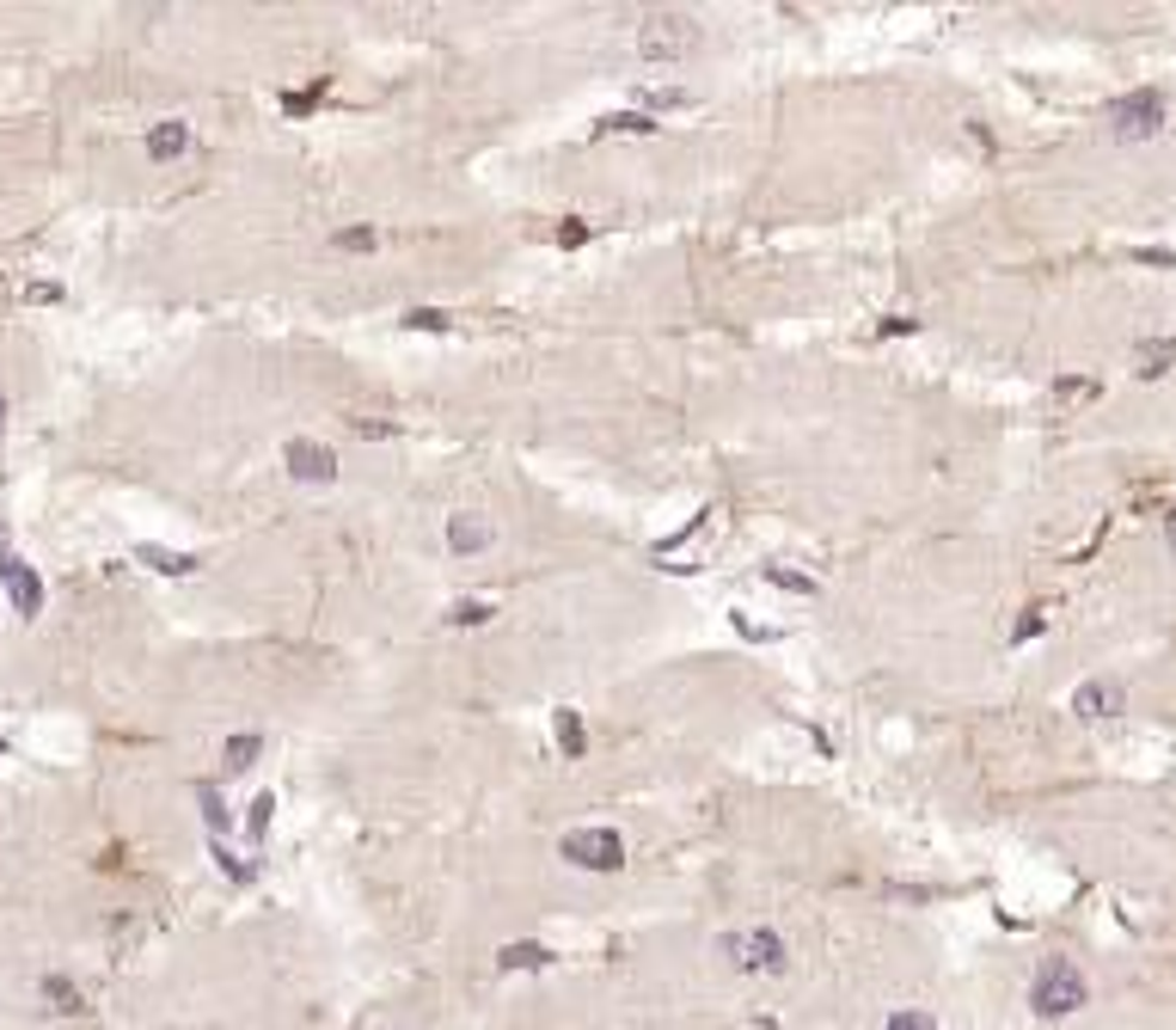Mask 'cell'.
<instances>
[{
	"instance_id": "obj_3",
	"label": "cell",
	"mask_w": 1176,
	"mask_h": 1030,
	"mask_svg": "<svg viewBox=\"0 0 1176 1030\" xmlns=\"http://www.w3.org/2000/svg\"><path fill=\"white\" fill-rule=\"evenodd\" d=\"M1103 117H1110V136L1115 141H1152L1165 123H1171V105H1165V92H1158V86H1140V92H1121Z\"/></svg>"
},
{
	"instance_id": "obj_14",
	"label": "cell",
	"mask_w": 1176,
	"mask_h": 1030,
	"mask_svg": "<svg viewBox=\"0 0 1176 1030\" xmlns=\"http://www.w3.org/2000/svg\"><path fill=\"white\" fill-rule=\"evenodd\" d=\"M1133 362H1140V381H1158V374L1176 362V338H1146L1140 350H1133Z\"/></svg>"
},
{
	"instance_id": "obj_17",
	"label": "cell",
	"mask_w": 1176,
	"mask_h": 1030,
	"mask_svg": "<svg viewBox=\"0 0 1176 1030\" xmlns=\"http://www.w3.org/2000/svg\"><path fill=\"white\" fill-rule=\"evenodd\" d=\"M497 963H503V969H545V963H552V951H545V945H533V939H522V945H503V951H497Z\"/></svg>"
},
{
	"instance_id": "obj_13",
	"label": "cell",
	"mask_w": 1176,
	"mask_h": 1030,
	"mask_svg": "<svg viewBox=\"0 0 1176 1030\" xmlns=\"http://www.w3.org/2000/svg\"><path fill=\"white\" fill-rule=\"evenodd\" d=\"M44 1006L62 1012V1019H74V1012H86V994H80L67 975H44Z\"/></svg>"
},
{
	"instance_id": "obj_16",
	"label": "cell",
	"mask_w": 1176,
	"mask_h": 1030,
	"mask_svg": "<svg viewBox=\"0 0 1176 1030\" xmlns=\"http://www.w3.org/2000/svg\"><path fill=\"white\" fill-rule=\"evenodd\" d=\"M600 130H607V136H655L662 123H655L650 111H613V117H600Z\"/></svg>"
},
{
	"instance_id": "obj_33",
	"label": "cell",
	"mask_w": 1176,
	"mask_h": 1030,
	"mask_svg": "<svg viewBox=\"0 0 1176 1030\" xmlns=\"http://www.w3.org/2000/svg\"><path fill=\"white\" fill-rule=\"evenodd\" d=\"M0 755H6V743H0Z\"/></svg>"
},
{
	"instance_id": "obj_15",
	"label": "cell",
	"mask_w": 1176,
	"mask_h": 1030,
	"mask_svg": "<svg viewBox=\"0 0 1176 1030\" xmlns=\"http://www.w3.org/2000/svg\"><path fill=\"white\" fill-rule=\"evenodd\" d=\"M558 749H564V760H583L588 755V724H583V712H558Z\"/></svg>"
},
{
	"instance_id": "obj_20",
	"label": "cell",
	"mask_w": 1176,
	"mask_h": 1030,
	"mask_svg": "<svg viewBox=\"0 0 1176 1030\" xmlns=\"http://www.w3.org/2000/svg\"><path fill=\"white\" fill-rule=\"evenodd\" d=\"M766 583H773V589H784V595H815V577L784 570V564H766Z\"/></svg>"
},
{
	"instance_id": "obj_29",
	"label": "cell",
	"mask_w": 1176,
	"mask_h": 1030,
	"mask_svg": "<svg viewBox=\"0 0 1176 1030\" xmlns=\"http://www.w3.org/2000/svg\"><path fill=\"white\" fill-rule=\"evenodd\" d=\"M356 436H374V442H387L392 423H381V417H356Z\"/></svg>"
},
{
	"instance_id": "obj_21",
	"label": "cell",
	"mask_w": 1176,
	"mask_h": 1030,
	"mask_svg": "<svg viewBox=\"0 0 1176 1030\" xmlns=\"http://www.w3.org/2000/svg\"><path fill=\"white\" fill-rule=\"evenodd\" d=\"M319 99H326V80H313V86H301V92H282V111H288V117H307Z\"/></svg>"
},
{
	"instance_id": "obj_18",
	"label": "cell",
	"mask_w": 1176,
	"mask_h": 1030,
	"mask_svg": "<svg viewBox=\"0 0 1176 1030\" xmlns=\"http://www.w3.org/2000/svg\"><path fill=\"white\" fill-rule=\"evenodd\" d=\"M381 246V233L368 227V221H356V227H337L331 233V252H374Z\"/></svg>"
},
{
	"instance_id": "obj_12",
	"label": "cell",
	"mask_w": 1176,
	"mask_h": 1030,
	"mask_svg": "<svg viewBox=\"0 0 1176 1030\" xmlns=\"http://www.w3.org/2000/svg\"><path fill=\"white\" fill-rule=\"evenodd\" d=\"M135 558H141L147 570H160V577H191V570H196V558H191V552L153 547V540H141V547H135Z\"/></svg>"
},
{
	"instance_id": "obj_9",
	"label": "cell",
	"mask_w": 1176,
	"mask_h": 1030,
	"mask_svg": "<svg viewBox=\"0 0 1176 1030\" xmlns=\"http://www.w3.org/2000/svg\"><path fill=\"white\" fill-rule=\"evenodd\" d=\"M1072 712L1079 718H1121L1127 712V687L1110 681V675H1091V681L1072 687Z\"/></svg>"
},
{
	"instance_id": "obj_22",
	"label": "cell",
	"mask_w": 1176,
	"mask_h": 1030,
	"mask_svg": "<svg viewBox=\"0 0 1176 1030\" xmlns=\"http://www.w3.org/2000/svg\"><path fill=\"white\" fill-rule=\"evenodd\" d=\"M448 326H454V319H448L442 307H411V313H404V332H448Z\"/></svg>"
},
{
	"instance_id": "obj_24",
	"label": "cell",
	"mask_w": 1176,
	"mask_h": 1030,
	"mask_svg": "<svg viewBox=\"0 0 1176 1030\" xmlns=\"http://www.w3.org/2000/svg\"><path fill=\"white\" fill-rule=\"evenodd\" d=\"M270 816H276V798L263 791V798H252V810H246V834L263 840V834H270Z\"/></svg>"
},
{
	"instance_id": "obj_1",
	"label": "cell",
	"mask_w": 1176,
	"mask_h": 1030,
	"mask_svg": "<svg viewBox=\"0 0 1176 1030\" xmlns=\"http://www.w3.org/2000/svg\"><path fill=\"white\" fill-rule=\"evenodd\" d=\"M705 44V31H699V19L693 12H680V6H662V12H644L638 19V56L644 62H687L693 50Z\"/></svg>"
},
{
	"instance_id": "obj_23",
	"label": "cell",
	"mask_w": 1176,
	"mask_h": 1030,
	"mask_svg": "<svg viewBox=\"0 0 1176 1030\" xmlns=\"http://www.w3.org/2000/svg\"><path fill=\"white\" fill-rule=\"evenodd\" d=\"M491 614H497L491 602H454V608H448V625H491Z\"/></svg>"
},
{
	"instance_id": "obj_4",
	"label": "cell",
	"mask_w": 1176,
	"mask_h": 1030,
	"mask_svg": "<svg viewBox=\"0 0 1176 1030\" xmlns=\"http://www.w3.org/2000/svg\"><path fill=\"white\" fill-rule=\"evenodd\" d=\"M723 951H729V963H735V969H748V975H784V969H790V945H784L773 926L729 932V939H723Z\"/></svg>"
},
{
	"instance_id": "obj_27",
	"label": "cell",
	"mask_w": 1176,
	"mask_h": 1030,
	"mask_svg": "<svg viewBox=\"0 0 1176 1030\" xmlns=\"http://www.w3.org/2000/svg\"><path fill=\"white\" fill-rule=\"evenodd\" d=\"M1042 632H1047V614L1042 608H1030V614L1011 625V644H1030V638H1042Z\"/></svg>"
},
{
	"instance_id": "obj_19",
	"label": "cell",
	"mask_w": 1176,
	"mask_h": 1030,
	"mask_svg": "<svg viewBox=\"0 0 1176 1030\" xmlns=\"http://www.w3.org/2000/svg\"><path fill=\"white\" fill-rule=\"evenodd\" d=\"M196 804H202V823H208V834L221 840L227 828H233V816H227V804L215 798V785H196Z\"/></svg>"
},
{
	"instance_id": "obj_26",
	"label": "cell",
	"mask_w": 1176,
	"mask_h": 1030,
	"mask_svg": "<svg viewBox=\"0 0 1176 1030\" xmlns=\"http://www.w3.org/2000/svg\"><path fill=\"white\" fill-rule=\"evenodd\" d=\"M588 233H594V227H588L583 215H570V221H564V227H558V233H552V240H558V246H564V252H577V246H588Z\"/></svg>"
},
{
	"instance_id": "obj_2",
	"label": "cell",
	"mask_w": 1176,
	"mask_h": 1030,
	"mask_svg": "<svg viewBox=\"0 0 1176 1030\" xmlns=\"http://www.w3.org/2000/svg\"><path fill=\"white\" fill-rule=\"evenodd\" d=\"M1030 1006L1036 1019H1072L1079 1006H1091V981L1072 957H1042L1036 981H1030Z\"/></svg>"
},
{
	"instance_id": "obj_11",
	"label": "cell",
	"mask_w": 1176,
	"mask_h": 1030,
	"mask_svg": "<svg viewBox=\"0 0 1176 1030\" xmlns=\"http://www.w3.org/2000/svg\"><path fill=\"white\" fill-rule=\"evenodd\" d=\"M263 760V736L258 730H233L227 743H221V773H252Z\"/></svg>"
},
{
	"instance_id": "obj_25",
	"label": "cell",
	"mask_w": 1176,
	"mask_h": 1030,
	"mask_svg": "<svg viewBox=\"0 0 1176 1030\" xmlns=\"http://www.w3.org/2000/svg\"><path fill=\"white\" fill-rule=\"evenodd\" d=\"M883 1030H937V1019H931L925 1006H901V1012H889V1025Z\"/></svg>"
},
{
	"instance_id": "obj_30",
	"label": "cell",
	"mask_w": 1176,
	"mask_h": 1030,
	"mask_svg": "<svg viewBox=\"0 0 1176 1030\" xmlns=\"http://www.w3.org/2000/svg\"><path fill=\"white\" fill-rule=\"evenodd\" d=\"M729 625H735V632H741V638H760V644H766V638H773V632H766V625H754V619H748V614H729Z\"/></svg>"
},
{
	"instance_id": "obj_6",
	"label": "cell",
	"mask_w": 1176,
	"mask_h": 1030,
	"mask_svg": "<svg viewBox=\"0 0 1176 1030\" xmlns=\"http://www.w3.org/2000/svg\"><path fill=\"white\" fill-rule=\"evenodd\" d=\"M0 583H6V602H12V614L19 619H37L44 614V577L19 558V552L6 547V528H0Z\"/></svg>"
},
{
	"instance_id": "obj_10",
	"label": "cell",
	"mask_w": 1176,
	"mask_h": 1030,
	"mask_svg": "<svg viewBox=\"0 0 1176 1030\" xmlns=\"http://www.w3.org/2000/svg\"><path fill=\"white\" fill-rule=\"evenodd\" d=\"M185 154H191V123H185V117H166V123L147 130V160H153V166H172V160H185Z\"/></svg>"
},
{
	"instance_id": "obj_31",
	"label": "cell",
	"mask_w": 1176,
	"mask_h": 1030,
	"mask_svg": "<svg viewBox=\"0 0 1176 1030\" xmlns=\"http://www.w3.org/2000/svg\"><path fill=\"white\" fill-rule=\"evenodd\" d=\"M1165 540H1171V558H1176V509L1165 516Z\"/></svg>"
},
{
	"instance_id": "obj_5",
	"label": "cell",
	"mask_w": 1176,
	"mask_h": 1030,
	"mask_svg": "<svg viewBox=\"0 0 1176 1030\" xmlns=\"http://www.w3.org/2000/svg\"><path fill=\"white\" fill-rule=\"evenodd\" d=\"M558 853L577 865V871H619L625 865V840L613 828H570L558 840Z\"/></svg>"
},
{
	"instance_id": "obj_7",
	"label": "cell",
	"mask_w": 1176,
	"mask_h": 1030,
	"mask_svg": "<svg viewBox=\"0 0 1176 1030\" xmlns=\"http://www.w3.org/2000/svg\"><path fill=\"white\" fill-rule=\"evenodd\" d=\"M282 467L301 484H331L337 479V448H331V442H313V436H295V442L282 448Z\"/></svg>"
},
{
	"instance_id": "obj_32",
	"label": "cell",
	"mask_w": 1176,
	"mask_h": 1030,
	"mask_svg": "<svg viewBox=\"0 0 1176 1030\" xmlns=\"http://www.w3.org/2000/svg\"><path fill=\"white\" fill-rule=\"evenodd\" d=\"M0 436H6V393H0Z\"/></svg>"
},
{
	"instance_id": "obj_8",
	"label": "cell",
	"mask_w": 1176,
	"mask_h": 1030,
	"mask_svg": "<svg viewBox=\"0 0 1176 1030\" xmlns=\"http://www.w3.org/2000/svg\"><path fill=\"white\" fill-rule=\"evenodd\" d=\"M497 547V522L484 509H454L448 516V552L454 558H478V552Z\"/></svg>"
},
{
	"instance_id": "obj_28",
	"label": "cell",
	"mask_w": 1176,
	"mask_h": 1030,
	"mask_svg": "<svg viewBox=\"0 0 1176 1030\" xmlns=\"http://www.w3.org/2000/svg\"><path fill=\"white\" fill-rule=\"evenodd\" d=\"M25 301H37V307H56V301H62V282H31V288H25Z\"/></svg>"
}]
</instances>
